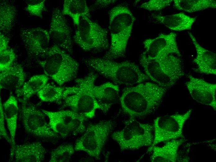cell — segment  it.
I'll return each mask as SVG.
<instances>
[{"instance_id": "cell-26", "label": "cell", "mask_w": 216, "mask_h": 162, "mask_svg": "<svg viewBox=\"0 0 216 162\" xmlns=\"http://www.w3.org/2000/svg\"><path fill=\"white\" fill-rule=\"evenodd\" d=\"M173 2L174 7L177 10L189 13L216 8L214 0H174Z\"/></svg>"}, {"instance_id": "cell-24", "label": "cell", "mask_w": 216, "mask_h": 162, "mask_svg": "<svg viewBox=\"0 0 216 162\" xmlns=\"http://www.w3.org/2000/svg\"><path fill=\"white\" fill-rule=\"evenodd\" d=\"M90 9L84 0H65L64 1L62 13L70 17L74 25H78L80 18L90 17Z\"/></svg>"}, {"instance_id": "cell-9", "label": "cell", "mask_w": 216, "mask_h": 162, "mask_svg": "<svg viewBox=\"0 0 216 162\" xmlns=\"http://www.w3.org/2000/svg\"><path fill=\"white\" fill-rule=\"evenodd\" d=\"M192 112V109H190L183 113L168 114L156 118L153 126V142L147 152H150L153 147L160 143L184 138L183 127Z\"/></svg>"}, {"instance_id": "cell-23", "label": "cell", "mask_w": 216, "mask_h": 162, "mask_svg": "<svg viewBox=\"0 0 216 162\" xmlns=\"http://www.w3.org/2000/svg\"><path fill=\"white\" fill-rule=\"evenodd\" d=\"M52 112L68 128L71 135L76 136L85 131L84 122L87 119L73 111L62 110Z\"/></svg>"}, {"instance_id": "cell-25", "label": "cell", "mask_w": 216, "mask_h": 162, "mask_svg": "<svg viewBox=\"0 0 216 162\" xmlns=\"http://www.w3.org/2000/svg\"><path fill=\"white\" fill-rule=\"evenodd\" d=\"M48 79L49 78L45 74L32 76L16 91L17 97H22L20 101L27 102L48 83Z\"/></svg>"}, {"instance_id": "cell-17", "label": "cell", "mask_w": 216, "mask_h": 162, "mask_svg": "<svg viewBox=\"0 0 216 162\" xmlns=\"http://www.w3.org/2000/svg\"><path fill=\"white\" fill-rule=\"evenodd\" d=\"M196 51L193 60L196 65L194 71L202 74L216 75V54L201 45L192 33L188 32Z\"/></svg>"}, {"instance_id": "cell-22", "label": "cell", "mask_w": 216, "mask_h": 162, "mask_svg": "<svg viewBox=\"0 0 216 162\" xmlns=\"http://www.w3.org/2000/svg\"><path fill=\"white\" fill-rule=\"evenodd\" d=\"M3 106L5 118L11 141L10 156L12 158L13 150L16 145L15 137L18 112V102L16 98L11 94L10 95L3 104Z\"/></svg>"}, {"instance_id": "cell-6", "label": "cell", "mask_w": 216, "mask_h": 162, "mask_svg": "<svg viewBox=\"0 0 216 162\" xmlns=\"http://www.w3.org/2000/svg\"><path fill=\"white\" fill-rule=\"evenodd\" d=\"M124 124V128L111 135L121 151L136 150L151 145L154 138L153 126L131 117L125 121Z\"/></svg>"}, {"instance_id": "cell-13", "label": "cell", "mask_w": 216, "mask_h": 162, "mask_svg": "<svg viewBox=\"0 0 216 162\" xmlns=\"http://www.w3.org/2000/svg\"><path fill=\"white\" fill-rule=\"evenodd\" d=\"M177 36L176 33L172 32L160 34L155 38L146 39L143 44L146 55L151 59L161 58L170 55L180 57Z\"/></svg>"}, {"instance_id": "cell-33", "label": "cell", "mask_w": 216, "mask_h": 162, "mask_svg": "<svg viewBox=\"0 0 216 162\" xmlns=\"http://www.w3.org/2000/svg\"><path fill=\"white\" fill-rule=\"evenodd\" d=\"M16 55L11 49L8 48L0 52V72L5 70L14 63Z\"/></svg>"}, {"instance_id": "cell-31", "label": "cell", "mask_w": 216, "mask_h": 162, "mask_svg": "<svg viewBox=\"0 0 216 162\" xmlns=\"http://www.w3.org/2000/svg\"><path fill=\"white\" fill-rule=\"evenodd\" d=\"M45 0L26 1V10L32 16L43 18V12L45 10Z\"/></svg>"}, {"instance_id": "cell-36", "label": "cell", "mask_w": 216, "mask_h": 162, "mask_svg": "<svg viewBox=\"0 0 216 162\" xmlns=\"http://www.w3.org/2000/svg\"><path fill=\"white\" fill-rule=\"evenodd\" d=\"M9 39L3 33L0 34V52L7 50L8 48Z\"/></svg>"}, {"instance_id": "cell-12", "label": "cell", "mask_w": 216, "mask_h": 162, "mask_svg": "<svg viewBox=\"0 0 216 162\" xmlns=\"http://www.w3.org/2000/svg\"><path fill=\"white\" fill-rule=\"evenodd\" d=\"M63 100L64 106L86 119L93 118L97 110L102 108L96 99L86 91L77 86L65 87Z\"/></svg>"}, {"instance_id": "cell-8", "label": "cell", "mask_w": 216, "mask_h": 162, "mask_svg": "<svg viewBox=\"0 0 216 162\" xmlns=\"http://www.w3.org/2000/svg\"><path fill=\"white\" fill-rule=\"evenodd\" d=\"M114 126V123L110 120H102L89 124L83 134L76 141L75 151L84 152L96 159L99 160Z\"/></svg>"}, {"instance_id": "cell-20", "label": "cell", "mask_w": 216, "mask_h": 162, "mask_svg": "<svg viewBox=\"0 0 216 162\" xmlns=\"http://www.w3.org/2000/svg\"><path fill=\"white\" fill-rule=\"evenodd\" d=\"M185 141L183 138L172 140L166 142L161 146H155L151 150L152 153L151 161L152 162H175L178 158L179 147ZM150 151V152H151Z\"/></svg>"}, {"instance_id": "cell-7", "label": "cell", "mask_w": 216, "mask_h": 162, "mask_svg": "<svg viewBox=\"0 0 216 162\" xmlns=\"http://www.w3.org/2000/svg\"><path fill=\"white\" fill-rule=\"evenodd\" d=\"M73 38L86 52H98L108 50L110 46L107 30L87 17L80 18Z\"/></svg>"}, {"instance_id": "cell-19", "label": "cell", "mask_w": 216, "mask_h": 162, "mask_svg": "<svg viewBox=\"0 0 216 162\" xmlns=\"http://www.w3.org/2000/svg\"><path fill=\"white\" fill-rule=\"evenodd\" d=\"M26 74L22 66L14 63L10 67L0 72V88L6 89H20L25 82Z\"/></svg>"}, {"instance_id": "cell-11", "label": "cell", "mask_w": 216, "mask_h": 162, "mask_svg": "<svg viewBox=\"0 0 216 162\" xmlns=\"http://www.w3.org/2000/svg\"><path fill=\"white\" fill-rule=\"evenodd\" d=\"M22 103L21 115L24 128L29 134L43 138H58L59 136L51 128L46 122L45 115L34 104Z\"/></svg>"}, {"instance_id": "cell-16", "label": "cell", "mask_w": 216, "mask_h": 162, "mask_svg": "<svg viewBox=\"0 0 216 162\" xmlns=\"http://www.w3.org/2000/svg\"><path fill=\"white\" fill-rule=\"evenodd\" d=\"M188 78L189 80L185 84L192 98L216 111V84L190 75Z\"/></svg>"}, {"instance_id": "cell-29", "label": "cell", "mask_w": 216, "mask_h": 162, "mask_svg": "<svg viewBox=\"0 0 216 162\" xmlns=\"http://www.w3.org/2000/svg\"><path fill=\"white\" fill-rule=\"evenodd\" d=\"M75 151L74 146L72 144L61 145L52 151L49 162H68Z\"/></svg>"}, {"instance_id": "cell-15", "label": "cell", "mask_w": 216, "mask_h": 162, "mask_svg": "<svg viewBox=\"0 0 216 162\" xmlns=\"http://www.w3.org/2000/svg\"><path fill=\"white\" fill-rule=\"evenodd\" d=\"M20 35L29 55L44 57L50 47L48 31L39 27L23 29Z\"/></svg>"}, {"instance_id": "cell-18", "label": "cell", "mask_w": 216, "mask_h": 162, "mask_svg": "<svg viewBox=\"0 0 216 162\" xmlns=\"http://www.w3.org/2000/svg\"><path fill=\"white\" fill-rule=\"evenodd\" d=\"M47 151L39 142L16 145L13 157L17 162H41L44 160Z\"/></svg>"}, {"instance_id": "cell-4", "label": "cell", "mask_w": 216, "mask_h": 162, "mask_svg": "<svg viewBox=\"0 0 216 162\" xmlns=\"http://www.w3.org/2000/svg\"><path fill=\"white\" fill-rule=\"evenodd\" d=\"M179 57L170 55L161 58L151 59L144 52L140 57L139 62L149 79L168 89L174 86L184 75Z\"/></svg>"}, {"instance_id": "cell-14", "label": "cell", "mask_w": 216, "mask_h": 162, "mask_svg": "<svg viewBox=\"0 0 216 162\" xmlns=\"http://www.w3.org/2000/svg\"><path fill=\"white\" fill-rule=\"evenodd\" d=\"M48 32L54 45L68 53H72L73 45L70 30L58 8H54L52 11Z\"/></svg>"}, {"instance_id": "cell-1", "label": "cell", "mask_w": 216, "mask_h": 162, "mask_svg": "<svg viewBox=\"0 0 216 162\" xmlns=\"http://www.w3.org/2000/svg\"><path fill=\"white\" fill-rule=\"evenodd\" d=\"M167 89L155 83L143 82L123 90L120 98L121 107L130 117H143L159 107Z\"/></svg>"}, {"instance_id": "cell-21", "label": "cell", "mask_w": 216, "mask_h": 162, "mask_svg": "<svg viewBox=\"0 0 216 162\" xmlns=\"http://www.w3.org/2000/svg\"><path fill=\"white\" fill-rule=\"evenodd\" d=\"M152 17L156 21L172 30L180 31L191 29L196 18L182 12L164 15L153 14Z\"/></svg>"}, {"instance_id": "cell-34", "label": "cell", "mask_w": 216, "mask_h": 162, "mask_svg": "<svg viewBox=\"0 0 216 162\" xmlns=\"http://www.w3.org/2000/svg\"><path fill=\"white\" fill-rule=\"evenodd\" d=\"M0 134L1 136L4 138L10 145L11 141L10 138L8 136L5 127L4 120L5 119L3 111V104L0 97Z\"/></svg>"}, {"instance_id": "cell-10", "label": "cell", "mask_w": 216, "mask_h": 162, "mask_svg": "<svg viewBox=\"0 0 216 162\" xmlns=\"http://www.w3.org/2000/svg\"><path fill=\"white\" fill-rule=\"evenodd\" d=\"M95 72L92 71L84 77L77 79V86L92 96L102 108V112L106 113L118 100L120 92L118 85L110 82L96 85L97 77Z\"/></svg>"}, {"instance_id": "cell-28", "label": "cell", "mask_w": 216, "mask_h": 162, "mask_svg": "<svg viewBox=\"0 0 216 162\" xmlns=\"http://www.w3.org/2000/svg\"><path fill=\"white\" fill-rule=\"evenodd\" d=\"M65 87L47 83L37 94L39 99L46 102H54L63 99Z\"/></svg>"}, {"instance_id": "cell-30", "label": "cell", "mask_w": 216, "mask_h": 162, "mask_svg": "<svg viewBox=\"0 0 216 162\" xmlns=\"http://www.w3.org/2000/svg\"><path fill=\"white\" fill-rule=\"evenodd\" d=\"M42 111L49 119V125L52 130L58 136L65 138L71 135L68 128L54 116L52 111L42 109Z\"/></svg>"}, {"instance_id": "cell-27", "label": "cell", "mask_w": 216, "mask_h": 162, "mask_svg": "<svg viewBox=\"0 0 216 162\" xmlns=\"http://www.w3.org/2000/svg\"><path fill=\"white\" fill-rule=\"evenodd\" d=\"M16 10L13 5L7 2L0 4V30L1 33H7L13 26Z\"/></svg>"}, {"instance_id": "cell-32", "label": "cell", "mask_w": 216, "mask_h": 162, "mask_svg": "<svg viewBox=\"0 0 216 162\" xmlns=\"http://www.w3.org/2000/svg\"><path fill=\"white\" fill-rule=\"evenodd\" d=\"M173 0H151L142 3L139 7L148 11H160L169 6Z\"/></svg>"}, {"instance_id": "cell-5", "label": "cell", "mask_w": 216, "mask_h": 162, "mask_svg": "<svg viewBox=\"0 0 216 162\" xmlns=\"http://www.w3.org/2000/svg\"><path fill=\"white\" fill-rule=\"evenodd\" d=\"M42 60L38 62L44 74L60 86L76 78L79 64L68 53L53 45Z\"/></svg>"}, {"instance_id": "cell-3", "label": "cell", "mask_w": 216, "mask_h": 162, "mask_svg": "<svg viewBox=\"0 0 216 162\" xmlns=\"http://www.w3.org/2000/svg\"><path fill=\"white\" fill-rule=\"evenodd\" d=\"M83 62L86 66L117 85L132 86L149 79L138 66L128 61L117 62L103 58H88Z\"/></svg>"}, {"instance_id": "cell-2", "label": "cell", "mask_w": 216, "mask_h": 162, "mask_svg": "<svg viewBox=\"0 0 216 162\" xmlns=\"http://www.w3.org/2000/svg\"><path fill=\"white\" fill-rule=\"evenodd\" d=\"M108 15L110 44L103 58L114 60L124 56L135 18L130 9L122 4L113 7Z\"/></svg>"}, {"instance_id": "cell-35", "label": "cell", "mask_w": 216, "mask_h": 162, "mask_svg": "<svg viewBox=\"0 0 216 162\" xmlns=\"http://www.w3.org/2000/svg\"><path fill=\"white\" fill-rule=\"evenodd\" d=\"M117 0H97L95 1L89 8L90 11H95L98 9L106 8L114 3Z\"/></svg>"}]
</instances>
